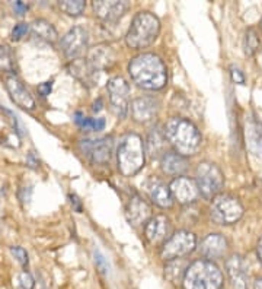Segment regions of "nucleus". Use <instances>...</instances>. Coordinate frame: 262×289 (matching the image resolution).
<instances>
[{"mask_svg":"<svg viewBox=\"0 0 262 289\" xmlns=\"http://www.w3.org/2000/svg\"><path fill=\"white\" fill-rule=\"evenodd\" d=\"M194 180L199 194L207 200H213L216 196H218L224 186V176L221 170L216 164L208 161L198 164Z\"/></svg>","mask_w":262,"mask_h":289,"instance_id":"obj_6","label":"nucleus"},{"mask_svg":"<svg viewBox=\"0 0 262 289\" xmlns=\"http://www.w3.org/2000/svg\"><path fill=\"white\" fill-rule=\"evenodd\" d=\"M131 114L137 123L147 124L159 114V101L152 96H140L131 102Z\"/></svg>","mask_w":262,"mask_h":289,"instance_id":"obj_19","label":"nucleus"},{"mask_svg":"<svg viewBox=\"0 0 262 289\" xmlns=\"http://www.w3.org/2000/svg\"><path fill=\"white\" fill-rule=\"evenodd\" d=\"M102 105H104V101H102L101 98H98V101L93 102V111L95 112L101 111V110H102Z\"/></svg>","mask_w":262,"mask_h":289,"instance_id":"obj_39","label":"nucleus"},{"mask_svg":"<svg viewBox=\"0 0 262 289\" xmlns=\"http://www.w3.org/2000/svg\"><path fill=\"white\" fill-rule=\"evenodd\" d=\"M19 284H21L22 289H34V287H35L34 278H32L31 273H28L26 270L21 273V276H19Z\"/></svg>","mask_w":262,"mask_h":289,"instance_id":"obj_35","label":"nucleus"},{"mask_svg":"<svg viewBox=\"0 0 262 289\" xmlns=\"http://www.w3.org/2000/svg\"><path fill=\"white\" fill-rule=\"evenodd\" d=\"M243 206L236 197L230 194H218L210 204V216L218 225H233L242 219Z\"/></svg>","mask_w":262,"mask_h":289,"instance_id":"obj_7","label":"nucleus"},{"mask_svg":"<svg viewBox=\"0 0 262 289\" xmlns=\"http://www.w3.org/2000/svg\"><path fill=\"white\" fill-rule=\"evenodd\" d=\"M10 253H12V256L21 263V266L23 267L28 266L29 260H28V253H26L25 248H22V247H10Z\"/></svg>","mask_w":262,"mask_h":289,"instance_id":"obj_33","label":"nucleus"},{"mask_svg":"<svg viewBox=\"0 0 262 289\" xmlns=\"http://www.w3.org/2000/svg\"><path fill=\"white\" fill-rule=\"evenodd\" d=\"M226 250H227V240L221 234H208L199 244V253L207 260L223 257Z\"/></svg>","mask_w":262,"mask_h":289,"instance_id":"obj_20","label":"nucleus"},{"mask_svg":"<svg viewBox=\"0 0 262 289\" xmlns=\"http://www.w3.org/2000/svg\"><path fill=\"white\" fill-rule=\"evenodd\" d=\"M28 32H29V25L25 22H19L13 26L12 35H10V37H12L13 41H21L22 38H23Z\"/></svg>","mask_w":262,"mask_h":289,"instance_id":"obj_32","label":"nucleus"},{"mask_svg":"<svg viewBox=\"0 0 262 289\" xmlns=\"http://www.w3.org/2000/svg\"><path fill=\"white\" fill-rule=\"evenodd\" d=\"M166 137L165 133L159 129H152L146 140V154L150 156L163 155L166 152Z\"/></svg>","mask_w":262,"mask_h":289,"instance_id":"obj_26","label":"nucleus"},{"mask_svg":"<svg viewBox=\"0 0 262 289\" xmlns=\"http://www.w3.org/2000/svg\"><path fill=\"white\" fill-rule=\"evenodd\" d=\"M26 10H28V4H26V3H23L21 0H16V1L13 3V12H15L18 16L25 15Z\"/></svg>","mask_w":262,"mask_h":289,"instance_id":"obj_38","label":"nucleus"},{"mask_svg":"<svg viewBox=\"0 0 262 289\" xmlns=\"http://www.w3.org/2000/svg\"><path fill=\"white\" fill-rule=\"evenodd\" d=\"M109 104L118 118H124L130 107V85L123 76H114L107 84Z\"/></svg>","mask_w":262,"mask_h":289,"instance_id":"obj_9","label":"nucleus"},{"mask_svg":"<svg viewBox=\"0 0 262 289\" xmlns=\"http://www.w3.org/2000/svg\"><path fill=\"white\" fill-rule=\"evenodd\" d=\"M67 70L71 76L79 79L83 85L92 87L96 81V73L93 66L87 62V59H74L67 65Z\"/></svg>","mask_w":262,"mask_h":289,"instance_id":"obj_21","label":"nucleus"},{"mask_svg":"<svg viewBox=\"0 0 262 289\" xmlns=\"http://www.w3.org/2000/svg\"><path fill=\"white\" fill-rule=\"evenodd\" d=\"M160 168L168 176H181L187 171L188 161L185 156L176 154L175 151H166L160 156Z\"/></svg>","mask_w":262,"mask_h":289,"instance_id":"obj_22","label":"nucleus"},{"mask_svg":"<svg viewBox=\"0 0 262 289\" xmlns=\"http://www.w3.org/2000/svg\"><path fill=\"white\" fill-rule=\"evenodd\" d=\"M70 199H71V204H73V203L76 204V210H77V212H80V210H82V207H80V203H79V199H77L76 196H70Z\"/></svg>","mask_w":262,"mask_h":289,"instance_id":"obj_40","label":"nucleus"},{"mask_svg":"<svg viewBox=\"0 0 262 289\" xmlns=\"http://www.w3.org/2000/svg\"><path fill=\"white\" fill-rule=\"evenodd\" d=\"M196 248V234L187 231V229H179L174 232L169 240L162 245L160 248V257L165 262H171L176 259H184L188 254H191Z\"/></svg>","mask_w":262,"mask_h":289,"instance_id":"obj_8","label":"nucleus"},{"mask_svg":"<svg viewBox=\"0 0 262 289\" xmlns=\"http://www.w3.org/2000/svg\"><path fill=\"white\" fill-rule=\"evenodd\" d=\"M188 266L190 265L184 259H176V260L168 262V265L165 266L166 279H169L172 284H182V279L185 276V272H187Z\"/></svg>","mask_w":262,"mask_h":289,"instance_id":"obj_27","label":"nucleus"},{"mask_svg":"<svg viewBox=\"0 0 262 289\" xmlns=\"http://www.w3.org/2000/svg\"><path fill=\"white\" fill-rule=\"evenodd\" d=\"M246 146L248 149L255 154L262 156V129L257 121H249L246 123Z\"/></svg>","mask_w":262,"mask_h":289,"instance_id":"obj_25","label":"nucleus"},{"mask_svg":"<svg viewBox=\"0 0 262 289\" xmlns=\"http://www.w3.org/2000/svg\"><path fill=\"white\" fill-rule=\"evenodd\" d=\"M160 34V21L152 12H138L126 34V44L131 50L147 48L157 40Z\"/></svg>","mask_w":262,"mask_h":289,"instance_id":"obj_4","label":"nucleus"},{"mask_svg":"<svg viewBox=\"0 0 262 289\" xmlns=\"http://www.w3.org/2000/svg\"><path fill=\"white\" fill-rule=\"evenodd\" d=\"M51 89H53V81H48V82H43V84H40V85H38V88H37V92H38V95H40V96L47 98V96L51 94Z\"/></svg>","mask_w":262,"mask_h":289,"instance_id":"obj_36","label":"nucleus"},{"mask_svg":"<svg viewBox=\"0 0 262 289\" xmlns=\"http://www.w3.org/2000/svg\"><path fill=\"white\" fill-rule=\"evenodd\" d=\"M29 26H31L32 34L35 37H38L40 40L45 41V43L54 44V43L59 41V32H57V29L54 28L53 23L48 22L47 19H43V18L34 19Z\"/></svg>","mask_w":262,"mask_h":289,"instance_id":"obj_24","label":"nucleus"},{"mask_svg":"<svg viewBox=\"0 0 262 289\" xmlns=\"http://www.w3.org/2000/svg\"><path fill=\"white\" fill-rule=\"evenodd\" d=\"M74 121L85 130H93V132H101L105 129V120L104 118H87L82 112H76Z\"/></svg>","mask_w":262,"mask_h":289,"instance_id":"obj_28","label":"nucleus"},{"mask_svg":"<svg viewBox=\"0 0 262 289\" xmlns=\"http://www.w3.org/2000/svg\"><path fill=\"white\" fill-rule=\"evenodd\" d=\"M230 75H232L233 82L240 84V85H243V84H245V76H243V73L240 72L238 67H235V66L230 67Z\"/></svg>","mask_w":262,"mask_h":289,"instance_id":"obj_37","label":"nucleus"},{"mask_svg":"<svg viewBox=\"0 0 262 289\" xmlns=\"http://www.w3.org/2000/svg\"><path fill=\"white\" fill-rule=\"evenodd\" d=\"M169 190L172 193L174 200L179 204H191L198 199L199 192L194 178L176 177L171 181Z\"/></svg>","mask_w":262,"mask_h":289,"instance_id":"obj_14","label":"nucleus"},{"mask_svg":"<svg viewBox=\"0 0 262 289\" xmlns=\"http://www.w3.org/2000/svg\"><path fill=\"white\" fill-rule=\"evenodd\" d=\"M118 170L124 177L135 176L146 164V145L137 133L124 134L117 149Z\"/></svg>","mask_w":262,"mask_h":289,"instance_id":"obj_3","label":"nucleus"},{"mask_svg":"<svg viewBox=\"0 0 262 289\" xmlns=\"http://www.w3.org/2000/svg\"><path fill=\"white\" fill-rule=\"evenodd\" d=\"M4 85H6V89L10 95V99L18 105L21 107L22 110H26V111H32L35 110L37 104H35V99L34 96L29 94V91L25 88L23 82L21 79L10 73L4 78Z\"/></svg>","mask_w":262,"mask_h":289,"instance_id":"obj_12","label":"nucleus"},{"mask_svg":"<svg viewBox=\"0 0 262 289\" xmlns=\"http://www.w3.org/2000/svg\"><path fill=\"white\" fill-rule=\"evenodd\" d=\"M93 254H95V263H96V267H98L104 275H108L109 265L108 262H107V259L104 257V254H102L101 251H98V250H96Z\"/></svg>","mask_w":262,"mask_h":289,"instance_id":"obj_34","label":"nucleus"},{"mask_svg":"<svg viewBox=\"0 0 262 289\" xmlns=\"http://www.w3.org/2000/svg\"><path fill=\"white\" fill-rule=\"evenodd\" d=\"M89 45V32L83 26H73L70 28L60 41L62 51L67 59H79Z\"/></svg>","mask_w":262,"mask_h":289,"instance_id":"obj_10","label":"nucleus"},{"mask_svg":"<svg viewBox=\"0 0 262 289\" xmlns=\"http://www.w3.org/2000/svg\"><path fill=\"white\" fill-rule=\"evenodd\" d=\"M257 254H258V259L261 260L262 263V237L261 240L258 241V245H257Z\"/></svg>","mask_w":262,"mask_h":289,"instance_id":"obj_41","label":"nucleus"},{"mask_svg":"<svg viewBox=\"0 0 262 289\" xmlns=\"http://www.w3.org/2000/svg\"><path fill=\"white\" fill-rule=\"evenodd\" d=\"M80 149L93 164L104 165L108 164L112 154V140L111 137H102L96 140H82Z\"/></svg>","mask_w":262,"mask_h":289,"instance_id":"obj_13","label":"nucleus"},{"mask_svg":"<svg viewBox=\"0 0 262 289\" xmlns=\"http://www.w3.org/2000/svg\"><path fill=\"white\" fill-rule=\"evenodd\" d=\"M126 218L134 226L143 225L152 218V207L140 194L134 193L126 204Z\"/></svg>","mask_w":262,"mask_h":289,"instance_id":"obj_16","label":"nucleus"},{"mask_svg":"<svg viewBox=\"0 0 262 289\" xmlns=\"http://www.w3.org/2000/svg\"><path fill=\"white\" fill-rule=\"evenodd\" d=\"M60 9L68 16H80L86 9L85 0H62L59 1Z\"/></svg>","mask_w":262,"mask_h":289,"instance_id":"obj_29","label":"nucleus"},{"mask_svg":"<svg viewBox=\"0 0 262 289\" xmlns=\"http://www.w3.org/2000/svg\"><path fill=\"white\" fill-rule=\"evenodd\" d=\"M254 289H262V278H258V279L254 282Z\"/></svg>","mask_w":262,"mask_h":289,"instance_id":"obj_42","label":"nucleus"},{"mask_svg":"<svg viewBox=\"0 0 262 289\" xmlns=\"http://www.w3.org/2000/svg\"><path fill=\"white\" fill-rule=\"evenodd\" d=\"M223 287V273L220 267L207 259H199L187 267L182 279L184 289H220Z\"/></svg>","mask_w":262,"mask_h":289,"instance_id":"obj_5","label":"nucleus"},{"mask_svg":"<svg viewBox=\"0 0 262 289\" xmlns=\"http://www.w3.org/2000/svg\"><path fill=\"white\" fill-rule=\"evenodd\" d=\"M15 60L12 51L6 45H0V72H13Z\"/></svg>","mask_w":262,"mask_h":289,"instance_id":"obj_31","label":"nucleus"},{"mask_svg":"<svg viewBox=\"0 0 262 289\" xmlns=\"http://www.w3.org/2000/svg\"><path fill=\"white\" fill-rule=\"evenodd\" d=\"M95 15L105 21V22H115L129 9V1L126 0H95L92 3Z\"/></svg>","mask_w":262,"mask_h":289,"instance_id":"obj_15","label":"nucleus"},{"mask_svg":"<svg viewBox=\"0 0 262 289\" xmlns=\"http://www.w3.org/2000/svg\"><path fill=\"white\" fill-rule=\"evenodd\" d=\"M144 235L152 245H163L172 235V223L166 215L152 216L144 225Z\"/></svg>","mask_w":262,"mask_h":289,"instance_id":"obj_11","label":"nucleus"},{"mask_svg":"<svg viewBox=\"0 0 262 289\" xmlns=\"http://www.w3.org/2000/svg\"><path fill=\"white\" fill-rule=\"evenodd\" d=\"M144 189L146 193L149 196V199L159 207L162 209H171L174 206V197L172 193L169 190V186H166L163 181H160L159 178L150 177L146 183H144Z\"/></svg>","mask_w":262,"mask_h":289,"instance_id":"obj_17","label":"nucleus"},{"mask_svg":"<svg viewBox=\"0 0 262 289\" xmlns=\"http://www.w3.org/2000/svg\"><path fill=\"white\" fill-rule=\"evenodd\" d=\"M226 272L230 279V284L235 289H248L249 275L248 265L239 254H233L226 260Z\"/></svg>","mask_w":262,"mask_h":289,"instance_id":"obj_18","label":"nucleus"},{"mask_svg":"<svg viewBox=\"0 0 262 289\" xmlns=\"http://www.w3.org/2000/svg\"><path fill=\"white\" fill-rule=\"evenodd\" d=\"M261 25H262V19H261Z\"/></svg>","mask_w":262,"mask_h":289,"instance_id":"obj_43","label":"nucleus"},{"mask_svg":"<svg viewBox=\"0 0 262 289\" xmlns=\"http://www.w3.org/2000/svg\"><path fill=\"white\" fill-rule=\"evenodd\" d=\"M87 62L93 66L95 70H98V72L104 70V69L111 66V63L114 62V53L107 45H98V47L90 50V53L87 56Z\"/></svg>","mask_w":262,"mask_h":289,"instance_id":"obj_23","label":"nucleus"},{"mask_svg":"<svg viewBox=\"0 0 262 289\" xmlns=\"http://www.w3.org/2000/svg\"><path fill=\"white\" fill-rule=\"evenodd\" d=\"M168 143L176 154L182 156L196 155L202 145V136L196 124L184 117H172L163 126Z\"/></svg>","mask_w":262,"mask_h":289,"instance_id":"obj_2","label":"nucleus"},{"mask_svg":"<svg viewBox=\"0 0 262 289\" xmlns=\"http://www.w3.org/2000/svg\"><path fill=\"white\" fill-rule=\"evenodd\" d=\"M129 75L138 88L146 91H159L168 84L166 65L153 53H141L132 57L129 63Z\"/></svg>","mask_w":262,"mask_h":289,"instance_id":"obj_1","label":"nucleus"},{"mask_svg":"<svg viewBox=\"0 0 262 289\" xmlns=\"http://www.w3.org/2000/svg\"><path fill=\"white\" fill-rule=\"evenodd\" d=\"M260 45H261V41H260V35H258L257 29L255 28H249L245 32V41H243L246 56H254L258 51Z\"/></svg>","mask_w":262,"mask_h":289,"instance_id":"obj_30","label":"nucleus"}]
</instances>
